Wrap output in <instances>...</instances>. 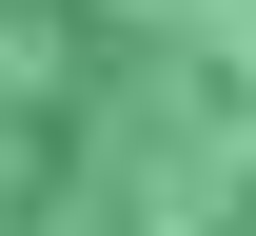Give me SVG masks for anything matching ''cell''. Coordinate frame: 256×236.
Instances as JSON below:
<instances>
[{
  "label": "cell",
  "mask_w": 256,
  "mask_h": 236,
  "mask_svg": "<svg viewBox=\"0 0 256 236\" xmlns=\"http://www.w3.org/2000/svg\"><path fill=\"white\" fill-rule=\"evenodd\" d=\"M0 236H256V0H0Z\"/></svg>",
  "instance_id": "obj_1"
}]
</instances>
